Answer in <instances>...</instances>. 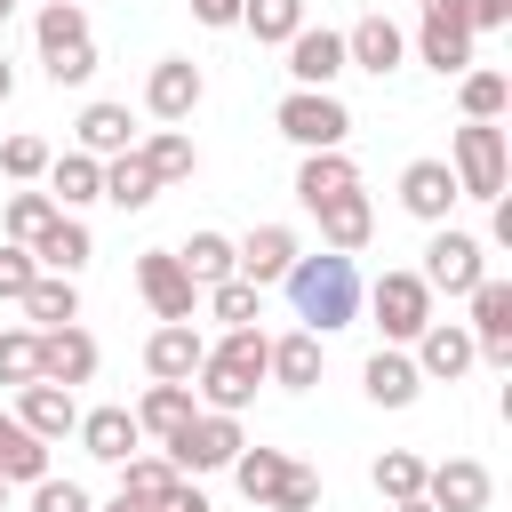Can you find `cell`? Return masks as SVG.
I'll return each instance as SVG.
<instances>
[{"instance_id":"38","label":"cell","mask_w":512,"mask_h":512,"mask_svg":"<svg viewBox=\"0 0 512 512\" xmlns=\"http://www.w3.org/2000/svg\"><path fill=\"white\" fill-rule=\"evenodd\" d=\"M176 480H184V472H176L168 456H120V488H128V496H144L152 512L176 496Z\"/></svg>"},{"instance_id":"18","label":"cell","mask_w":512,"mask_h":512,"mask_svg":"<svg viewBox=\"0 0 512 512\" xmlns=\"http://www.w3.org/2000/svg\"><path fill=\"white\" fill-rule=\"evenodd\" d=\"M200 328L192 320H160L152 328V344H144V368H152V384H192V368H200Z\"/></svg>"},{"instance_id":"26","label":"cell","mask_w":512,"mask_h":512,"mask_svg":"<svg viewBox=\"0 0 512 512\" xmlns=\"http://www.w3.org/2000/svg\"><path fill=\"white\" fill-rule=\"evenodd\" d=\"M264 376H272V384H288V392H312V384H320V336H312V328H296V336H272V352H264Z\"/></svg>"},{"instance_id":"50","label":"cell","mask_w":512,"mask_h":512,"mask_svg":"<svg viewBox=\"0 0 512 512\" xmlns=\"http://www.w3.org/2000/svg\"><path fill=\"white\" fill-rule=\"evenodd\" d=\"M488 208H496V216H488V232H496V248H512V200H504V192H496V200H488Z\"/></svg>"},{"instance_id":"25","label":"cell","mask_w":512,"mask_h":512,"mask_svg":"<svg viewBox=\"0 0 512 512\" xmlns=\"http://www.w3.org/2000/svg\"><path fill=\"white\" fill-rule=\"evenodd\" d=\"M72 432H80V448H88L96 464H120V456H136V440H144V432H136V408H88Z\"/></svg>"},{"instance_id":"16","label":"cell","mask_w":512,"mask_h":512,"mask_svg":"<svg viewBox=\"0 0 512 512\" xmlns=\"http://www.w3.org/2000/svg\"><path fill=\"white\" fill-rule=\"evenodd\" d=\"M488 464H472V456H448V464H424V496L440 504V512H488Z\"/></svg>"},{"instance_id":"23","label":"cell","mask_w":512,"mask_h":512,"mask_svg":"<svg viewBox=\"0 0 512 512\" xmlns=\"http://www.w3.org/2000/svg\"><path fill=\"white\" fill-rule=\"evenodd\" d=\"M16 424L40 432V440H64V432L80 424V408H72L64 384H40V376H32V384H16Z\"/></svg>"},{"instance_id":"19","label":"cell","mask_w":512,"mask_h":512,"mask_svg":"<svg viewBox=\"0 0 512 512\" xmlns=\"http://www.w3.org/2000/svg\"><path fill=\"white\" fill-rule=\"evenodd\" d=\"M400 56H408V32H400L384 8H376V16H360V24L344 32V64H360V72H376V80H384Z\"/></svg>"},{"instance_id":"49","label":"cell","mask_w":512,"mask_h":512,"mask_svg":"<svg viewBox=\"0 0 512 512\" xmlns=\"http://www.w3.org/2000/svg\"><path fill=\"white\" fill-rule=\"evenodd\" d=\"M192 16H200V24H216V32H224V24H240V0H192Z\"/></svg>"},{"instance_id":"20","label":"cell","mask_w":512,"mask_h":512,"mask_svg":"<svg viewBox=\"0 0 512 512\" xmlns=\"http://www.w3.org/2000/svg\"><path fill=\"white\" fill-rule=\"evenodd\" d=\"M360 392H368L376 408H408V400L424 392V376H416V360H408L400 344H376L368 368H360Z\"/></svg>"},{"instance_id":"45","label":"cell","mask_w":512,"mask_h":512,"mask_svg":"<svg viewBox=\"0 0 512 512\" xmlns=\"http://www.w3.org/2000/svg\"><path fill=\"white\" fill-rule=\"evenodd\" d=\"M32 280H40V264H32V248H24V240H0V296L16 304V296H24Z\"/></svg>"},{"instance_id":"31","label":"cell","mask_w":512,"mask_h":512,"mask_svg":"<svg viewBox=\"0 0 512 512\" xmlns=\"http://www.w3.org/2000/svg\"><path fill=\"white\" fill-rule=\"evenodd\" d=\"M80 152H96V160L136 152V120H128V104H88V112H80Z\"/></svg>"},{"instance_id":"44","label":"cell","mask_w":512,"mask_h":512,"mask_svg":"<svg viewBox=\"0 0 512 512\" xmlns=\"http://www.w3.org/2000/svg\"><path fill=\"white\" fill-rule=\"evenodd\" d=\"M48 160H56V152H48L40 136H8V144H0V176H16V184L48 176Z\"/></svg>"},{"instance_id":"51","label":"cell","mask_w":512,"mask_h":512,"mask_svg":"<svg viewBox=\"0 0 512 512\" xmlns=\"http://www.w3.org/2000/svg\"><path fill=\"white\" fill-rule=\"evenodd\" d=\"M160 512H208V496H200V488H184V480H176V496H168V504H160Z\"/></svg>"},{"instance_id":"39","label":"cell","mask_w":512,"mask_h":512,"mask_svg":"<svg viewBox=\"0 0 512 512\" xmlns=\"http://www.w3.org/2000/svg\"><path fill=\"white\" fill-rule=\"evenodd\" d=\"M200 296H208V312H216L224 328H256V312H264V288H256V280H240V272H232V280H216V288H200Z\"/></svg>"},{"instance_id":"53","label":"cell","mask_w":512,"mask_h":512,"mask_svg":"<svg viewBox=\"0 0 512 512\" xmlns=\"http://www.w3.org/2000/svg\"><path fill=\"white\" fill-rule=\"evenodd\" d=\"M16 96V64H8V48H0V104Z\"/></svg>"},{"instance_id":"52","label":"cell","mask_w":512,"mask_h":512,"mask_svg":"<svg viewBox=\"0 0 512 512\" xmlns=\"http://www.w3.org/2000/svg\"><path fill=\"white\" fill-rule=\"evenodd\" d=\"M104 512H152V504H144V496H128V488H120V496H112V504H104Z\"/></svg>"},{"instance_id":"14","label":"cell","mask_w":512,"mask_h":512,"mask_svg":"<svg viewBox=\"0 0 512 512\" xmlns=\"http://www.w3.org/2000/svg\"><path fill=\"white\" fill-rule=\"evenodd\" d=\"M472 344H480V360L512 368V280H480L472 288Z\"/></svg>"},{"instance_id":"1","label":"cell","mask_w":512,"mask_h":512,"mask_svg":"<svg viewBox=\"0 0 512 512\" xmlns=\"http://www.w3.org/2000/svg\"><path fill=\"white\" fill-rule=\"evenodd\" d=\"M280 288H288V304H296V320H304L312 336H336V328L360 320V264H352L344 248L296 256V264L280 272Z\"/></svg>"},{"instance_id":"9","label":"cell","mask_w":512,"mask_h":512,"mask_svg":"<svg viewBox=\"0 0 512 512\" xmlns=\"http://www.w3.org/2000/svg\"><path fill=\"white\" fill-rule=\"evenodd\" d=\"M136 288H144V304H152L160 320H192V312H200V288H192V272L176 264V248H144V256H136Z\"/></svg>"},{"instance_id":"2","label":"cell","mask_w":512,"mask_h":512,"mask_svg":"<svg viewBox=\"0 0 512 512\" xmlns=\"http://www.w3.org/2000/svg\"><path fill=\"white\" fill-rule=\"evenodd\" d=\"M264 352H272V336L264 328H224V344H208L200 352V400L208 408H224V416H240L248 400H256V384H264Z\"/></svg>"},{"instance_id":"15","label":"cell","mask_w":512,"mask_h":512,"mask_svg":"<svg viewBox=\"0 0 512 512\" xmlns=\"http://www.w3.org/2000/svg\"><path fill=\"white\" fill-rule=\"evenodd\" d=\"M88 376H96V336L72 328V320H64V328H40V384H64V392H72V384H88Z\"/></svg>"},{"instance_id":"43","label":"cell","mask_w":512,"mask_h":512,"mask_svg":"<svg viewBox=\"0 0 512 512\" xmlns=\"http://www.w3.org/2000/svg\"><path fill=\"white\" fill-rule=\"evenodd\" d=\"M48 216H56V200H48V192H8V208H0L8 240H24V248H32V232H40Z\"/></svg>"},{"instance_id":"29","label":"cell","mask_w":512,"mask_h":512,"mask_svg":"<svg viewBox=\"0 0 512 512\" xmlns=\"http://www.w3.org/2000/svg\"><path fill=\"white\" fill-rule=\"evenodd\" d=\"M104 200H112V208H128V216L160 200V176L144 168V152H112V160H104Z\"/></svg>"},{"instance_id":"13","label":"cell","mask_w":512,"mask_h":512,"mask_svg":"<svg viewBox=\"0 0 512 512\" xmlns=\"http://www.w3.org/2000/svg\"><path fill=\"white\" fill-rule=\"evenodd\" d=\"M280 48H288V80L296 88H328L344 72V32H328V24H296Z\"/></svg>"},{"instance_id":"54","label":"cell","mask_w":512,"mask_h":512,"mask_svg":"<svg viewBox=\"0 0 512 512\" xmlns=\"http://www.w3.org/2000/svg\"><path fill=\"white\" fill-rule=\"evenodd\" d=\"M392 512H440V504H432V496H408V504H392Z\"/></svg>"},{"instance_id":"32","label":"cell","mask_w":512,"mask_h":512,"mask_svg":"<svg viewBox=\"0 0 512 512\" xmlns=\"http://www.w3.org/2000/svg\"><path fill=\"white\" fill-rule=\"evenodd\" d=\"M176 264L192 272V288H216V280H232V272H240V256H232V240H224V232H192V240L176 248Z\"/></svg>"},{"instance_id":"35","label":"cell","mask_w":512,"mask_h":512,"mask_svg":"<svg viewBox=\"0 0 512 512\" xmlns=\"http://www.w3.org/2000/svg\"><path fill=\"white\" fill-rule=\"evenodd\" d=\"M456 104H464V120H504L512 80H504V72H488V64H472V72H456Z\"/></svg>"},{"instance_id":"28","label":"cell","mask_w":512,"mask_h":512,"mask_svg":"<svg viewBox=\"0 0 512 512\" xmlns=\"http://www.w3.org/2000/svg\"><path fill=\"white\" fill-rule=\"evenodd\" d=\"M336 192H360V168L344 160V144H336V152H304V168H296V200L320 208V200H336Z\"/></svg>"},{"instance_id":"36","label":"cell","mask_w":512,"mask_h":512,"mask_svg":"<svg viewBox=\"0 0 512 512\" xmlns=\"http://www.w3.org/2000/svg\"><path fill=\"white\" fill-rule=\"evenodd\" d=\"M136 152H144V168H152L160 184H184V176L200 168V152H192V136H184V128H152Z\"/></svg>"},{"instance_id":"48","label":"cell","mask_w":512,"mask_h":512,"mask_svg":"<svg viewBox=\"0 0 512 512\" xmlns=\"http://www.w3.org/2000/svg\"><path fill=\"white\" fill-rule=\"evenodd\" d=\"M464 24L472 32H504L512 24V0H464Z\"/></svg>"},{"instance_id":"40","label":"cell","mask_w":512,"mask_h":512,"mask_svg":"<svg viewBox=\"0 0 512 512\" xmlns=\"http://www.w3.org/2000/svg\"><path fill=\"white\" fill-rule=\"evenodd\" d=\"M376 496H392V504L424 496V456H408V448H384V456H376Z\"/></svg>"},{"instance_id":"55","label":"cell","mask_w":512,"mask_h":512,"mask_svg":"<svg viewBox=\"0 0 512 512\" xmlns=\"http://www.w3.org/2000/svg\"><path fill=\"white\" fill-rule=\"evenodd\" d=\"M8 16H16V0H0V24H8Z\"/></svg>"},{"instance_id":"33","label":"cell","mask_w":512,"mask_h":512,"mask_svg":"<svg viewBox=\"0 0 512 512\" xmlns=\"http://www.w3.org/2000/svg\"><path fill=\"white\" fill-rule=\"evenodd\" d=\"M40 328H64V320H80V288H72V272H40L24 296H16Z\"/></svg>"},{"instance_id":"10","label":"cell","mask_w":512,"mask_h":512,"mask_svg":"<svg viewBox=\"0 0 512 512\" xmlns=\"http://www.w3.org/2000/svg\"><path fill=\"white\" fill-rule=\"evenodd\" d=\"M416 48H424L432 72H472V24H464V0H424Z\"/></svg>"},{"instance_id":"7","label":"cell","mask_w":512,"mask_h":512,"mask_svg":"<svg viewBox=\"0 0 512 512\" xmlns=\"http://www.w3.org/2000/svg\"><path fill=\"white\" fill-rule=\"evenodd\" d=\"M368 296V312H376V328H384V344H416V328L432 320V288H424V272H384L376 288H360Z\"/></svg>"},{"instance_id":"47","label":"cell","mask_w":512,"mask_h":512,"mask_svg":"<svg viewBox=\"0 0 512 512\" xmlns=\"http://www.w3.org/2000/svg\"><path fill=\"white\" fill-rule=\"evenodd\" d=\"M312 504H320V472H304V464H296V472L280 480V496H272L264 512H312Z\"/></svg>"},{"instance_id":"27","label":"cell","mask_w":512,"mask_h":512,"mask_svg":"<svg viewBox=\"0 0 512 512\" xmlns=\"http://www.w3.org/2000/svg\"><path fill=\"white\" fill-rule=\"evenodd\" d=\"M48 200H56V208H88V200H104V160H96V152H64V160H48Z\"/></svg>"},{"instance_id":"6","label":"cell","mask_w":512,"mask_h":512,"mask_svg":"<svg viewBox=\"0 0 512 512\" xmlns=\"http://www.w3.org/2000/svg\"><path fill=\"white\" fill-rule=\"evenodd\" d=\"M240 448H248L240 440V416H224V408H192V424L168 432V464L176 472H224Z\"/></svg>"},{"instance_id":"41","label":"cell","mask_w":512,"mask_h":512,"mask_svg":"<svg viewBox=\"0 0 512 512\" xmlns=\"http://www.w3.org/2000/svg\"><path fill=\"white\" fill-rule=\"evenodd\" d=\"M40 376V328H0V384H32Z\"/></svg>"},{"instance_id":"4","label":"cell","mask_w":512,"mask_h":512,"mask_svg":"<svg viewBox=\"0 0 512 512\" xmlns=\"http://www.w3.org/2000/svg\"><path fill=\"white\" fill-rule=\"evenodd\" d=\"M448 176H456V200H496L504 192V128L496 120H464L456 152H448Z\"/></svg>"},{"instance_id":"11","label":"cell","mask_w":512,"mask_h":512,"mask_svg":"<svg viewBox=\"0 0 512 512\" xmlns=\"http://www.w3.org/2000/svg\"><path fill=\"white\" fill-rule=\"evenodd\" d=\"M200 96H208V80H200V64H192V56H160V64H152V80H144V112H152V120H168V128H176V120H192V104H200Z\"/></svg>"},{"instance_id":"3","label":"cell","mask_w":512,"mask_h":512,"mask_svg":"<svg viewBox=\"0 0 512 512\" xmlns=\"http://www.w3.org/2000/svg\"><path fill=\"white\" fill-rule=\"evenodd\" d=\"M32 32H40V64H48V80H56V88H80V80L96 72V40H88L80 0H40Z\"/></svg>"},{"instance_id":"42","label":"cell","mask_w":512,"mask_h":512,"mask_svg":"<svg viewBox=\"0 0 512 512\" xmlns=\"http://www.w3.org/2000/svg\"><path fill=\"white\" fill-rule=\"evenodd\" d=\"M240 24H248L256 40H288V32L304 24V0H240Z\"/></svg>"},{"instance_id":"46","label":"cell","mask_w":512,"mask_h":512,"mask_svg":"<svg viewBox=\"0 0 512 512\" xmlns=\"http://www.w3.org/2000/svg\"><path fill=\"white\" fill-rule=\"evenodd\" d=\"M32 512H88V488H80V480L40 472V480H32Z\"/></svg>"},{"instance_id":"24","label":"cell","mask_w":512,"mask_h":512,"mask_svg":"<svg viewBox=\"0 0 512 512\" xmlns=\"http://www.w3.org/2000/svg\"><path fill=\"white\" fill-rule=\"evenodd\" d=\"M312 216H320V240H328V248H344V256H360V248H368V232H376L368 192H336V200H320Z\"/></svg>"},{"instance_id":"30","label":"cell","mask_w":512,"mask_h":512,"mask_svg":"<svg viewBox=\"0 0 512 512\" xmlns=\"http://www.w3.org/2000/svg\"><path fill=\"white\" fill-rule=\"evenodd\" d=\"M224 472L240 480V496H248V504H272V496H280V480L296 472V456H280V448H240Z\"/></svg>"},{"instance_id":"12","label":"cell","mask_w":512,"mask_h":512,"mask_svg":"<svg viewBox=\"0 0 512 512\" xmlns=\"http://www.w3.org/2000/svg\"><path fill=\"white\" fill-rule=\"evenodd\" d=\"M472 360H480V344H472V328H464V320H424V328H416V376L456 384Z\"/></svg>"},{"instance_id":"8","label":"cell","mask_w":512,"mask_h":512,"mask_svg":"<svg viewBox=\"0 0 512 512\" xmlns=\"http://www.w3.org/2000/svg\"><path fill=\"white\" fill-rule=\"evenodd\" d=\"M480 280H488V264H480V240H472V232H456V224H440V232H432V248H424V288L472 296Z\"/></svg>"},{"instance_id":"56","label":"cell","mask_w":512,"mask_h":512,"mask_svg":"<svg viewBox=\"0 0 512 512\" xmlns=\"http://www.w3.org/2000/svg\"><path fill=\"white\" fill-rule=\"evenodd\" d=\"M0 512H8V480H0Z\"/></svg>"},{"instance_id":"34","label":"cell","mask_w":512,"mask_h":512,"mask_svg":"<svg viewBox=\"0 0 512 512\" xmlns=\"http://www.w3.org/2000/svg\"><path fill=\"white\" fill-rule=\"evenodd\" d=\"M40 472H48V440L24 432L16 416H0V480H24V488H32Z\"/></svg>"},{"instance_id":"5","label":"cell","mask_w":512,"mask_h":512,"mask_svg":"<svg viewBox=\"0 0 512 512\" xmlns=\"http://www.w3.org/2000/svg\"><path fill=\"white\" fill-rule=\"evenodd\" d=\"M272 120H280V136H288V144H304V152H336V144L352 136V112H344L328 88H288Z\"/></svg>"},{"instance_id":"17","label":"cell","mask_w":512,"mask_h":512,"mask_svg":"<svg viewBox=\"0 0 512 512\" xmlns=\"http://www.w3.org/2000/svg\"><path fill=\"white\" fill-rule=\"evenodd\" d=\"M400 208H408L416 224H448V208H456L448 160H408V168H400Z\"/></svg>"},{"instance_id":"21","label":"cell","mask_w":512,"mask_h":512,"mask_svg":"<svg viewBox=\"0 0 512 512\" xmlns=\"http://www.w3.org/2000/svg\"><path fill=\"white\" fill-rule=\"evenodd\" d=\"M88 256H96V240H88V224H80V216H64V208L32 232V264H40V272H80Z\"/></svg>"},{"instance_id":"22","label":"cell","mask_w":512,"mask_h":512,"mask_svg":"<svg viewBox=\"0 0 512 512\" xmlns=\"http://www.w3.org/2000/svg\"><path fill=\"white\" fill-rule=\"evenodd\" d=\"M232 256H240V280L272 288V280H280V272H288V264H296L304 248H296V232H288V224H256V232H248V240H240Z\"/></svg>"},{"instance_id":"37","label":"cell","mask_w":512,"mask_h":512,"mask_svg":"<svg viewBox=\"0 0 512 512\" xmlns=\"http://www.w3.org/2000/svg\"><path fill=\"white\" fill-rule=\"evenodd\" d=\"M192 424V384H152L144 400H136V432H184Z\"/></svg>"}]
</instances>
